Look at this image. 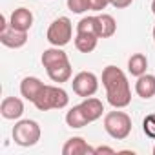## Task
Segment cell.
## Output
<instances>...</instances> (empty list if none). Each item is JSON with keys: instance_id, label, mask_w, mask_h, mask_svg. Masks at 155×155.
Here are the masks:
<instances>
[{"instance_id": "8992f818", "label": "cell", "mask_w": 155, "mask_h": 155, "mask_svg": "<svg viewBox=\"0 0 155 155\" xmlns=\"http://www.w3.org/2000/svg\"><path fill=\"white\" fill-rule=\"evenodd\" d=\"M73 91L79 95V97H93L99 90V79H97V75L91 73V71H81V73H77L73 77Z\"/></svg>"}, {"instance_id": "ac0fdd59", "label": "cell", "mask_w": 155, "mask_h": 155, "mask_svg": "<svg viewBox=\"0 0 155 155\" xmlns=\"http://www.w3.org/2000/svg\"><path fill=\"white\" fill-rule=\"evenodd\" d=\"M66 122H68L69 128H84L86 124H90L88 119H86V115H84V111H82V108H81V104L79 106H73L66 113Z\"/></svg>"}, {"instance_id": "7c38bea8", "label": "cell", "mask_w": 155, "mask_h": 155, "mask_svg": "<svg viewBox=\"0 0 155 155\" xmlns=\"http://www.w3.org/2000/svg\"><path fill=\"white\" fill-rule=\"evenodd\" d=\"M135 91L140 99H151L155 95V75H140L137 77V82H135Z\"/></svg>"}, {"instance_id": "4fadbf2b", "label": "cell", "mask_w": 155, "mask_h": 155, "mask_svg": "<svg viewBox=\"0 0 155 155\" xmlns=\"http://www.w3.org/2000/svg\"><path fill=\"white\" fill-rule=\"evenodd\" d=\"M81 108H82V111H84L88 122H93V120L101 119V117H102V111H104L102 102H101L99 99H95V97L84 99V102H81Z\"/></svg>"}, {"instance_id": "8fae6325", "label": "cell", "mask_w": 155, "mask_h": 155, "mask_svg": "<svg viewBox=\"0 0 155 155\" xmlns=\"http://www.w3.org/2000/svg\"><path fill=\"white\" fill-rule=\"evenodd\" d=\"M9 24L18 31H29V28L33 26V13L28 8H18L11 13Z\"/></svg>"}, {"instance_id": "277c9868", "label": "cell", "mask_w": 155, "mask_h": 155, "mask_svg": "<svg viewBox=\"0 0 155 155\" xmlns=\"http://www.w3.org/2000/svg\"><path fill=\"white\" fill-rule=\"evenodd\" d=\"M13 140L15 144L18 146H24V148H29V146H35L38 140H40V126L38 122L35 120H18L13 128Z\"/></svg>"}, {"instance_id": "2e32d148", "label": "cell", "mask_w": 155, "mask_h": 155, "mask_svg": "<svg viewBox=\"0 0 155 155\" xmlns=\"http://www.w3.org/2000/svg\"><path fill=\"white\" fill-rule=\"evenodd\" d=\"M97 42H99V37L91 33H77L75 37V48L81 53H91L97 48Z\"/></svg>"}, {"instance_id": "d6986e66", "label": "cell", "mask_w": 155, "mask_h": 155, "mask_svg": "<svg viewBox=\"0 0 155 155\" xmlns=\"http://www.w3.org/2000/svg\"><path fill=\"white\" fill-rule=\"evenodd\" d=\"M146 68H148V58H146V55L135 53V55L130 57V60H128V71H130L133 77L144 75V73H146Z\"/></svg>"}, {"instance_id": "9c48e42d", "label": "cell", "mask_w": 155, "mask_h": 155, "mask_svg": "<svg viewBox=\"0 0 155 155\" xmlns=\"http://www.w3.org/2000/svg\"><path fill=\"white\" fill-rule=\"evenodd\" d=\"M44 82L37 77H26V79L20 82V93L24 99H28L29 102H35L37 97L40 95V91L44 90Z\"/></svg>"}, {"instance_id": "3957f363", "label": "cell", "mask_w": 155, "mask_h": 155, "mask_svg": "<svg viewBox=\"0 0 155 155\" xmlns=\"http://www.w3.org/2000/svg\"><path fill=\"white\" fill-rule=\"evenodd\" d=\"M104 130L111 139L124 140L131 133V119L124 111H110L104 117Z\"/></svg>"}, {"instance_id": "7402d4cb", "label": "cell", "mask_w": 155, "mask_h": 155, "mask_svg": "<svg viewBox=\"0 0 155 155\" xmlns=\"http://www.w3.org/2000/svg\"><path fill=\"white\" fill-rule=\"evenodd\" d=\"M142 130H144L146 137L155 139V113L146 115V119L142 120Z\"/></svg>"}, {"instance_id": "6da1fadb", "label": "cell", "mask_w": 155, "mask_h": 155, "mask_svg": "<svg viewBox=\"0 0 155 155\" xmlns=\"http://www.w3.org/2000/svg\"><path fill=\"white\" fill-rule=\"evenodd\" d=\"M102 84L106 88V97L108 102L120 110L126 108L131 102V90L128 84V79L120 68L117 66H106L102 71Z\"/></svg>"}, {"instance_id": "ba28073f", "label": "cell", "mask_w": 155, "mask_h": 155, "mask_svg": "<svg viewBox=\"0 0 155 155\" xmlns=\"http://www.w3.org/2000/svg\"><path fill=\"white\" fill-rule=\"evenodd\" d=\"M0 113H2L4 119L8 120H15V119H20L22 113H24V102L17 97H6L0 104Z\"/></svg>"}, {"instance_id": "d4e9b609", "label": "cell", "mask_w": 155, "mask_h": 155, "mask_svg": "<svg viewBox=\"0 0 155 155\" xmlns=\"http://www.w3.org/2000/svg\"><path fill=\"white\" fill-rule=\"evenodd\" d=\"M97 153H115V150L108 148V146H101V148H95V155Z\"/></svg>"}, {"instance_id": "e0dca14e", "label": "cell", "mask_w": 155, "mask_h": 155, "mask_svg": "<svg viewBox=\"0 0 155 155\" xmlns=\"http://www.w3.org/2000/svg\"><path fill=\"white\" fill-rule=\"evenodd\" d=\"M97 20H99V37H101V38H110V37L115 35L117 24H115V18H113L111 15L102 13V15L97 17Z\"/></svg>"}, {"instance_id": "5bb4252c", "label": "cell", "mask_w": 155, "mask_h": 155, "mask_svg": "<svg viewBox=\"0 0 155 155\" xmlns=\"http://www.w3.org/2000/svg\"><path fill=\"white\" fill-rule=\"evenodd\" d=\"M48 71V77L53 81V82H68L71 79V64L69 60L68 62H62V64H57V66H51L46 69Z\"/></svg>"}, {"instance_id": "484cf974", "label": "cell", "mask_w": 155, "mask_h": 155, "mask_svg": "<svg viewBox=\"0 0 155 155\" xmlns=\"http://www.w3.org/2000/svg\"><path fill=\"white\" fill-rule=\"evenodd\" d=\"M151 11H153V15H155V0L151 2Z\"/></svg>"}, {"instance_id": "603a6c76", "label": "cell", "mask_w": 155, "mask_h": 155, "mask_svg": "<svg viewBox=\"0 0 155 155\" xmlns=\"http://www.w3.org/2000/svg\"><path fill=\"white\" fill-rule=\"evenodd\" d=\"M108 4H111V0H91V9L93 11H102Z\"/></svg>"}, {"instance_id": "83f0119b", "label": "cell", "mask_w": 155, "mask_h": 155, "mask_svg": "<svg viewBox=\"0 0 155 155\" xmlns=\"http://www.w3.org/2000/svg\"><path fill=\"white\" fill-rule=\"evenodd\" d=\"M153 155H155V146H153Z\"/></svg>"}, {"instance_id": "30bf717a", "label": "cell", "mask_w": 155, "mask_h": 155, "mask_svg": "<svg viewBox=\"0 0 155 155\" xmlns=\"http://www.w3.org/2000/svg\"><path fill=\"white\" fill-rule=\"evenodd\" d=\"M62 153L64 155H95V148H91L82 137H73L64 144Z\"/></svg>"}, {"instance_id": "4316f807", "label": "cell", "mask_w": 155, "mask_h": 155, "mask_svg": "<svg viewBox=\"0 0 155 155\" xmlns=\"http://www.w3.org/2000/svg\"><path fill=\"white\" fill-rule=\"evenodd\" d=\"M153 40H155V28H153Z\"/></svg>"}, {"instance_id": "7a4b0ae2", "label": "cell", "mask_w": 155, "mask_h": 155, "mask_svg": "<svg viewBox=\"0 0 155 155\" xmlns=\"http://www.w3.org/2000/svg\"><path fill=\"white\" fill-rule=\"evenodd\" d=\"M68 102H69V97L62 88L44 86V90L40 91V95L37 97V101L33 104L40 111H48V110H62L68 106Z\"/></svg>"}, {"instance_id": "52a82bcc", "label": "cell", "mask_w": 155, "mask_h": 155, "mask_svg": "<svg viewBox=\"0 0 155 155\" xmlns=\"http://www.w3.org/2000/svg\"><path fill=\"white\" fill-rule=\"evenodd\" d=\"M2 20V29H0V42L6 48H13L18 49L28 42V31H18L15 29L9 22H6V17L0 18Z\"/></svg>"}, {"instance_id": "44dd1931", "label": "cell", "mask_w": 155, "mask_h": 155, "mask_svg": "<svg viewBox=\"0 0 155 155\" xmlns=\"http://www.w3.org/2000/svg\"><path fill=\"white\" fill-rule=\"evenodd\" d=\"M68 8L73 13H86L88 9H91V0H68Z\"/></svg>"}, {"instance_id": "ffe728a7", "label": "cell", "mask_w": 155, "mask_h": 155, "mask_svg": "<svg viewBox=\"0 0 155 155\" xmlns=\"http://www.w3.org/2000/svg\"><path fill=\"white\" fill-rule=\"evenodd\" d=\"M77 33H91V35L99 37V20H97V17H86V18H82L79 24H77Z\"/></svg>"}, {"instance_id": "9a60e30c", "label": "cell", "mask_w": 155, "mask_h": 155, "mask_svg": "<svg viewBox=\"0 0 155 155\" xmlns=\"http://www.w3.org/2000/svg\"><path fill=\"white\" fill-rule=\"evenodd\" d=\"M42 66L48 69V68H51V66H57V64H62V62H68L69 58H68V55L60 49V48H49V49H46L44 53H42Z\"/></svg>"}, {"instance_id": "5b68a950", "label": "cell", "mask_w": 155, "mask_h": 155, "mask_svg": "<svg viewBox=\"0 0 155 155\" xmlns=\"http://www.w3.org/2000/svg\"><path fill=\"white\" fill-rule=\"evenodd\" d=\"M71 35H73V26H71V20L68 17H58L57 20L51 22V26L48 28V42L51 46H57V48H62L66 46L69 40H71Z\"/></svg>"}, {"instance_id": "cb8c5ba5", "label": "cell", "mask_w": 155, "mask_h": 155, "mask_svg": "<svg viewBox=\"0 0 155 155\" xmlns=\"http://www.w3.org/2000/svg\"><path fill=\"white\" fill-rule=\"evenodd\" d=\"M131 2H133V0H111V6L115 9H124V8L131 6Z\"/></svg>"}]
</instances>
